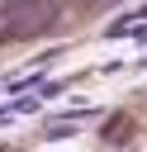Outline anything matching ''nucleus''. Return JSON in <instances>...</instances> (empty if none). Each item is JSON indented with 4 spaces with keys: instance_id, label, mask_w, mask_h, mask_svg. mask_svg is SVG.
<instances>
[{
    "instance_id": "f257e3e1",
    "label": "nucleus",
    "mask_w": 147,
    "mask_h": 152,
    "mask_svg": "<svg viewBox=\"0 0 147 152\" xmlns=\"http://www.w3.org/2000/svg\"><path fill=\"white\" fill-rule=\"evenodd\" d=\"M47 19H52L47 0H9V5L0 10V33H9V38H28V33L43 28Z\"/></svg>"
}]
</instances>
